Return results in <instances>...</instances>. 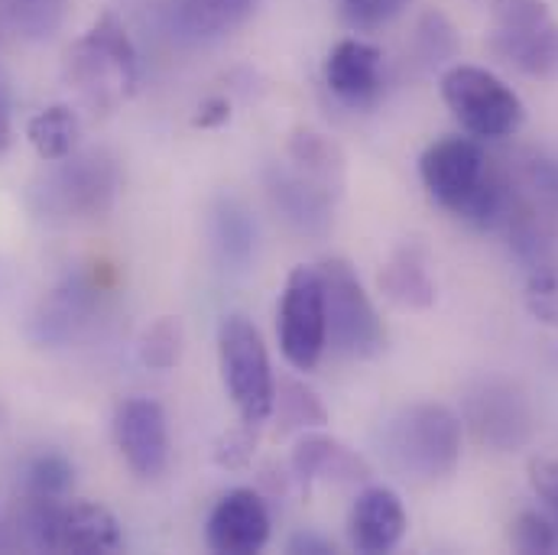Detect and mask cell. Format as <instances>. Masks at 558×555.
Returning <instances> with one entry per match:
<instances>
[{
  "mask_svg": "<svg viewBox=\"0 0 558 555\" xmlns=\"http://www.w3.org/2000/svg\"><path fill=\"white\" fill-rule=\"evenodd\" d=\"M418 176L425 192L441 208L474 228H490L507 212V185L494 172L477 140H435L418 159Z\"/></svg>",
  "mask_w": 558,
  "mask_h": 555,
  "instance_id": "1",
  "label": "cell"
},
{
  "mask_svg": "<svg viewBox=\"0 0 558 555\" xmlns=\"http://www.w3.org/2000/svg\"><path fill=\"white\" fill-rule=\"evenodd\" d=\"M69 75L95 108H114L137 85V49L124 20L108 10L69 52Z\"/></svg>",
  "mask_w": 558,
  "mask_h": 555,
  "instance_id": "2",
  "label": "cell"
},
{
  "mask_svg": "<svg viewBox=\"0 0 558 555\" xmlns=\"http://www.w3.org/2000/svg\"><path fill=\"white\" fill-rule=\"evenodd\" d=\"M23 533L29 546L46 553L108 555L124 546L118 517L92 500H39L26 497Z\"/></svg>",
  "mask_w": 558,
  "mask_h": 555,
  "instance_id": "3",
  "label": "cell"
},
{
  "mask_svg": "<svg viewBox=\"0 0 558 555\" xmlns=\"http://www.w3.org/2000/svg\"><path fill=\"white\" fill-rule=\"evenodd\" d=\"M218 354H221L225 390L241 422L251 429L264 425L274 417L277 381L257 325L244 315H225L218 331Z\"/></svg>",
  "mask_w": 558,
  "mask_h": 555,
  "instance_id": "4",
  "label": "cell"
},
{
  "mask_svg": "<svg viewBox=\"0 0 558 555\" xmlns=\"http://www.w3.org/2000/svg\"><path fill=\"white\" fill-rule=\"evenodd\" d=\"M387 451L403 474L441 481L461 458V422L441 403H416L387 429Z\"/></svg>",
  "mask_w": 558,
  "mask_h": 555,
  "instance_id": "5",
  "label": "cell"
},
{
  "mask_svg": "<svg viewBox=\"0 0 558 555\" xmlns=\"http://www.w3.org/2000/svg\"><path fill=\"white\" fill-rule=\"evenodd\" d=\"M438 88L448 111L474 140L513 137L526 121L520 95L481 65H451Z\"/></svg>",
  "mask_w": 558,
  "mask_h": 555,
  "instance_id": "6",
  "label": "cell"
},
{
  "mask_svg": "<svg viewBox=\"0 0 558 555\" xmlns=\"http://www.w3.org/2000/svg\"><path fill=\"white\" fill-rule=\"evenodd\" d=\"M490 49L517 72L558 79V20L546 0H494Z\"/></svg>",
  "mask_w": 558,
  "mask_h": 555,
  "instance_id": "7",
  "label": "cell"
},
{
  "mask_svg": "<svg viewBox=\"0 0 558 555\" xmlns=\"http://www.w3.org/2000/svg\"><path fill=\"white\" fill-rule=\"evenodd\" d=\"M325 292V318H328V345L344 358H374L384 351L387 331L384 322L364 289L361 277L348 261L331 257L318 267Z\"/></svg>",
  "mask_w": 558,
  "mask_h": 555,
  "instance_id": "8",
  "label": "cell"
},
{
  "mask_svg": "<svg viewBox=\"0 0 558 555\" xmlns=\"http://www.w3.org/2000/svg\"><path fill=\"white\" fill-rule=\"evenodd\" d=\"M279 351L295 371H315L328 348V318L318 267H295L279 299Z\"/></svg>",
  "mask_w": 558,
  "mask_h": 555,
  "instance_id": "9",
  "label": "cell"
},
{
  "mask_svg": "<svg viewBox=\"0 0 558 555\" xmlns=\"http://www.w3.org/2000/svg\"><path fill=\"white\" fill-rule=\"evenodd\" d=\"M114 442L137 478H159L169 464V422L156 400L131 397L114 410Z\"/></svg>",
  "mask_w": 558,
  "mask_h": 555,
  "instance_id": "10",
  "label": "cell"
},
{
  "mask_svg": "<svg viewBox=\"0 0 558 555\" xmlns=\"http://www.w3.org/2000/svg\"><path fill=\"white\" fill-rule=\"evenodd\" d=\"M270 543V510L251 487L228 491L208 517V546L221 555H254Z\"/></svg>",
  "mask_w": 558,
  "mask_h": 555,
  "instance_id": "11",
  "label": "cell"
},
{
  "mask_svg": "<svg viewBox=\"0 0 558 555\" xmlns=\"http://www.w3.org/2000/svg\"><path fill=\"white\" fill-rule=\"evenodd\" d=\"M468 422L474 435L497 451H513L526 445L533 432L526 400L507 384H481V390L468 397Z\"/></svg>",
  "mask_w": 558,
  "mask_h": 555,
  "instance_id": "12",
  "label": "cell"
},
{
  "mask_svg": "<svg viewBox=\"0 0 558 555\" xmlns=\"http://www.w3.org/2000/svg\"><path fill=\"white\" fill-rule=\"evenodd\" d=\"M325 85L338 101L354 108L377 101L384 88V49L361 36L335 43L325 59Z\"/></svg>",
  "mask_w": 558,
  "mask_h": 555,
  "instance_id": "13",
  "label": "cell"
},
{
  "mask_svg": "<svg viewBox=\"0 0 558 555\" xmlns=\"http://www.w3.org/2000/svg\"><path fill=\"white\" fill-rule=\"evenodd\" d=\"M407 507L393 487L371 484L357 494L351 517H348V533L351 546L364 555L393 553L403 536H407Z\"/></svg>",
  "mask_w": 558,
  "mask_h": 555,
  "instance_id": "14",
  "label": "cell"
},
{
  "mask_svg": "<svg viewBox=\"0 0 558 555\" xmlns=\"http://www.w3.org/2000/svg\"><path fill=\"white\" fill-rule=\"evenodd\" d=\"M292 471L302 481H338V484H357L371 478L367 461L328 435H302L292 448Z\"/></svg>",
  "mask_w": 558,
  "mask_h": 555,
  "instance_id": "15",
  "label": "cell"
},
{
  "mask_svg": "<svg viewBox=\"0 0 558 555\" xmlns=\"http://www.w3.org/2000/svg\"><path fill=\"white\" fill-rule=\"evenodd\" d=\"M78 137H82V121L69 105H49L39 114H33L29 124H26L29 146L46 162L69 159L75 153V146H78Z\"/></svg>",
  "mask_w": 558,
  "mask_h": 555,
  "instance_id": "16",
  "label": "cell"
},
{
  "mask_svg": "<svg viewBox=\"0 0 558 555\" xmlns=\"http://www.w3.org/2000/svg\"><path fill=\"white\" fill-rule=\"evenodd\" d=\"M380 289L403 309H428L435 302V282L416 248H403L380 274Z\"/></svg>",
  "mask_w": 558,
  "mask_h": 555,
  "instance_id": "17",
  "label": "cell"
},
{
  "mask_svg": "<svg viewBox=\"0 0 558 555\" xmlns=\"http://www.w3.org/2000/svg\"><path fill=\"white\" fill-rule=\"evenodd\" d=\"M257 0H175V20L192 36H225L238 29Z\"/></svg>",
  "mask_w": 558,
  "mask_h": 555,
  "instance_id": "18",
  "label": "cell"
},
{
  "mask_svg": "<svg viewBox=\"0 0 558 555\" xmlns=\"http://www.w3.org/2000/svg\"><path fill=\"white\" fill-rule=\"evenodd\" d=\"M289 156L299 166V172L305 179H312L315 185H322L325 192L331 185H338V179H341V156H338V149L322 137V134L305 131V134L292 137Z\"/></svg>",
  "mask_w": 558,
  "mask_h": 555,
  "instance_id": "19",
  "label": "cell"
},
{
  "mask_svg": "<svg viewBox=\"0 0 558 555\" xmlns=\"http://www.w3.org/2000/svg\"><path fill=\"white\" fill-rule=\"evenodd\" d=\"M182 358V322L179 318H159L153 322L140 338V361L149 371H172Z\"/></svg>",
  "mask_w": 558,
  "mask_h": 555,
  "instance_id": "20",
  "label": "cell"
},
{
  "mask_svg": "<svg viewBox=\"0 0 558 555\" xmlns=\"http://www.w3.org/2000/svg\"><path fill=\"white\" fill-rule=\"evenodd\" d=\"M75 471L62 455H39L26 468V497L62 500L72 491Z\"/></svg>",
  "mask_w": 558,
  "mask_h": 555,
  "instance_id": "21",
  "label": "cell"
},
{
  "mask_svg": "<svg viewBox=\"0 0 558 555\" xmlns=\"http://www.w3.org/2000/svg\"><path fill=\"white\" fill-rule=\"evenodd\" d=\"M274 410H279L286 429H292V425L305 429V425H325V422H328V410L322 407V400H318L308 387H302V384H295V381L279 384Z\"/></svg>",
  "mask_w": 558,
  "mask_h": 555,
  "instance_id": "22",
  "label": "cell"
},
{
  "mask_svg": "<svg viewBox=\"0 0 558 555\" xmlns=\"http://www.w3.org/2000/svg\"><path fill=\"white\" fill-rule=\"evenodd\" d=\"M510 543H513L520 553H556L558 523L553 517L539 514V510H523V514L513 520Z\"/></svg>",
  "mask_w": 558,
  "mask_h": 555,
  "instance_id": "23",
  "label": "cell"
},
{
  "mask_svg": "<svg viewBox=\"0 0 558 555\" xmlns=\"http://www.w3.org/2000/svg\"><path fill=\"white\" fill-rule=\"evenodd\" d=\"M410 0H341V20L357 33H374L393 23Z\"/></svg>",
  "mask_w": 558,
  "mask_h": 555,
  "instance_id": "24",
  "label": "cell"
},
{
  "mask_svg": "<svg viewBox=\"0 0 558 555\" xmlns=\"http://www.w3.org/2000/svg\"><path fill=\"white\" fill-rule=\"evenodd\" d=\"M526 309L543 322L558 328V270H539L526 286Z\"/></svg>",
  "mask_w": 558,
  "mask_h": 555,
  "instance_id": "25",
  "label": "cell"
},
{
  "mask_svg": "<svg viewBox=\"0 0 558 555\" xmlns=\"http://www.w3.org/2000/svg\"><path fill=\"white\" fill-rule=\"evenodd\" d=\"M218 241L228 248V257H231V261H247V257H251V248H254V228H251V221L244 218V212H234V208L228 205V212L221 215Z\"/></svg>",
  "mask_w": 558,
  "mask_h": 555,
  "instance_id": "26",
  "label": "cell"
},
{
  "mask_svg": "<svg viewBox=\"0 0 558 555\" xmlns=\"http://www.w3.org/2000/svg\"><path fill=\"white\" fill-rule=\"evenodd\" d=\"M530 481H533V491L556 510L558 517V458H533Z\"/></svg>",
  "mask_w": 558,
  "mask_h": 555,
  "instance_id": "27",
  "label": "cell"
},
{
  "mask_svg": "<svg viewBox=\"0 0 558 555\" xmlns=\"http://www.w3.org/2000/svg\"><path fill=\"white\" fill-rule=\"evenodd\" d=\"M530 185L549 208L558 212V159H536L530 166Z\"/></svg>",
  "mask_w": 558,
  "mask_h": 555,
  "instance_id": "28",
  "label": "cell"
},
{
  "mask_svg": "<svg viewBox=\"0 0 558 555\" xmlns=\"http://www.w3.org/2000/svg\"><path fill=\"white\" fill-rule=\"evenodd\" d=\"M231 118V108H228V101H221V98H211V101H205L202 108H198V114H195V128H221L225 121Z\"/></svg>",
  "mask_w": 558,
  "mask_h": 555,
  "instance_id": "29",
  "label": "cell"
},
{
  "mask_svg": "<svg viewBox=\"0 0 558 555\" xmlns=\"http://www.w3.org/2000/svg\"><path fill=\"white\" fill-rule=\"evenodd\" d=\"M13 143V111H10V92L0 85V159L7 156Z\"/></svg>",
  "mask_w": 558,
  "mask_h": 555,
  "instance_id": "30",
  "label": "cell"
},
{
  "mask_svg": "<svg viewBox=\"0 0 558 555\" xmlns=\"http://www.w3.org/2000/svg\"><path fill=\"white\" fill-rule=\"evenodd\" d=\"M289 553H335V546L328 543V540H322V536H315V533H299V536H292L289 540Z\"/></svg>",
  "mask_w": 558,
  "mask_h": 555,
  "instance_id": "31",
  "label": "cell"
}]
</instances>
